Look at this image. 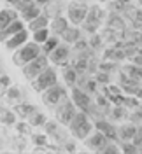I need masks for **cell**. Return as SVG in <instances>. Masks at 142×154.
Segmentation results:
<instances>
[{
	"label": "cell",
	"instance_id": "obj_49",
	"mask_svg": "<svg viewBox=\"0 0 142 154\" xmlns=\"http://www.w3.org/2000/svg\"><path fill=\"white\" fill-rule=\"evenodd\" d=\"M77 2H84V4H88V2H90V0H77Z\"/></svg>",
	"mask_w": 142,
	"mask_h": 154
},
{
	"label": "cell",
	"instance_id": "obj_3",
	"mask_svg": "<svg viewBox=\"0 0 142 154\" xmlns=\"http://www.w3.org/2000/svg\"><path fill=\"white\" fill-rule=\"evenodd\" d=\"M39 54H42V46L37 44V42H27V44H23L21 48H18L14 51V54H12V63L14 65H18V67H25L27 63H30L32 60H35Z\"/></svg>",
	"mask_w": 142,
	"mask_h": 154
},
{
	"label": "cell",
	"instance_id": "obj_16",
	"mask_svg": "<svg viewBox=\"0 0 142 154\" xmlns=\"http://www.w3.org/2000/svg\"><path fill=\"white\" fill-rule=\"evenodd\" d=\"M30 38V33H28V28H23L21 32H18L16 35H12L11 38H7L5 42H4V46H5V49L7 51H16L18 48H21L23 44H27Z\"/></svg>",
	"mask_w": 142,
	"mask_h": 154
},
{
	"label": "cell",
	"instance_id": "obj_50",
	"mask_svg": "<svg viewBox=\"0 0 142 154\" xmlns=\"http://www.w3.org/2000/svg\"><path fill=\"white\" fill-rule=\"evenodd\" d=\"M2 74H4V70H2V67H0V75H2Z\"/></svg>",
	"mask_w": 142,
	"mask_h": 154
},
{
	"label": "cell",
	"instance_id": "obj_25",
	"mask_svg": "<svg viewBox=\"0 0 142 154\" xmlns=\"http://www.w3.org/2000/svg\"><path fill=\"white\" fill-rule=\"evenodd\" d=\"M107 117L114 121V123H119V121H125V119H128V109L125 105H112L111 109V112L107 114Z\"/></svg>",
	"mask_w": 142,
	"mask_h": 154
},
{
	"label": "cell",
	"instance_id": "obj_21",
	"mask_svg": "<svg viewBox=\"0 0 142 154\" xmlns=\"http://www.w3.org/2000/svg\"><path fill=\"white\" fill-rule=\"evenodd\" d=\"M2 95H4V100H5L7 103H11V105H16V103H19V102L23 100V91H21V88L12 86V84H11Z\"/></svg>",
	"mask_w": 142,
	"mask_h": 154
},
{
	"label": "cell",
	"instance_id": "obj_29",
	"mask_svg": "<svg viewBox=\"0 0 142 154\" xmlns=\"http://www.w3.org/2000/svg\"><path fill=\"white\" fill-rule=\"evenodd\" d=\"M0 125L14 126V125H16V112L0 105Z\"/></svg>",
	"mask_w": 142,
	"mask_h": 154
},
{
	"label": "cell",
	"instance_id": "obj_12",
	"mask_svg": "<svg viewBox=\"0 0 142 154\" xmlns=\"http://www.w3.org/2000/svg\"><path fill=\"white\" fill-rule=\"evenodd\" d=\"M107 28L114 30L116 33H119V37L123 38V33L125 30L128 28V25H126V19L121 12H112V11H109V14H107V18H105V23H104Z\"/></svg>",
	"mask_w": 142,
	"mask_h": 154
},
{
	"label": "cell",
	"instance_id": "obj_42",
	"mask_svg": "<svg viewBox=\"0 0 142 154\" xmlns=\"http://www.w3.org/2000/svg\"><path fill=\"white\" fill-rule=\"evenodd\" d=\"M119 151H121V149H119V144H118V142H109L107 147L104 149V154H118Z\"/></svg>",
	"mask_w": 142,
	"mask_h": 154
},
{
	"label": "cell",
	"instance_id": "obj_48",
	"mask_svg": "<svg viewBox=\"0 0 142 154\" xmlns=\"http://www.w3.org/2000/svg\"><path fill=\"white\" fill-rule=\"evenodd\" d=\"M4 2H7L9 5H14V7H16V5H18L19 2H21V0H4Z\"/></svg>",
	"mask_w": 142,
	"mask_h": 154
},
{
	"label": "cell",
	"instance_id": "obj_8",
	"mask_svg": "<svg viewBox=\"0 0 142 154\" xmlns=\"http://www.w3.org/2000/svg\"><path fill=\"white\" fill-rule=\"evenodd\" d=\"M77 109L76 103L72 102V98H68L65 100L63 103H60V105L55 109V114H56V121L58 123H62L63 126H68L70 125V121L74 119V116L77 114Z\"/></svg>",
	"mask_w": 142,
	"mask_h": 154
},
{
	"label": "cell",
	"instance_id": "obj_30",
	"mask_svg": "<svg viewBox=\"0 0 142 154\" xmlns=\"http://www.w3.org/2000/svg\"><path fill=\"white\" fill-rule=\"evenodd\" d=\"M60 42H62V38L58 37V35H53V33H51V35L47 37L46 42H44V44H40V46H42V53L49 56V54H51V53L60 46Z\"/></svg>",
	"mask_w": 142,
	"mask_h": 154
},
{
	"label": "cell",
	"instance_id": "obj_23",
	"mask_svg": "<svg viewBox=\"0 0 142 154\" xmlns=\"http://www.w3.org/2000/svg\"><path fill=\"white\" fill-rule=\"evenodd\" d=\"M102 60H111V61H116V63H121V61H125V60H126V56H125V51L121 48L109 46V48H105Z\"/></svg>",
	"mask_w": 142,
	"mask_h": 154
},
{
	"label": "cell",
	"instance_id": "obj_39",
	"mask_svg": "<svg viewBox=\"0 0 142 154\" xmlns=\"http://www.w3.org/2000/svg\"><path fill=\"white\" fill-rule=\"evenodd\" d=\"M118 144H119V149H121L123 152H130V154L139 152V147L133 144L132 140H128V142H118Z\"/></svg>",
	"mask_w": 142,
	"mask_h": 154
},
{
	"label": "cell",
	"instance_id": "obj_43",
	"mask_svg": "<svg viewBox=\"0 0 142 154\" xmlns=\"http://www.w3.org/2000/svg\"><path fill=\"white\" fill-rule=\"evenodd\" d=\"M9 86H11V77L7 75L5 72H4V74L0 75V91L4 93V91H5V89H7Z\"/></svg>",
	"mask_w": 142,
	"mask_h": 154
},
{
	"label": "cell",
	"instance_id": "obj_26",
	"mask_svg": "<svg viewBox=\"0 0 142 154\" xmlns=\"http://www.w3.org/2000/svg\"><path fill=\"white\" fill-rule=\"evenodd\" d=\"M18 16L19 12H16V9H0V30L11 25L14 19H18Z\"/></svg>",
	"mask_w": 142,
	"mask_h": 154
},
{
	"label": "cell",
	"instance_id": "obj_46",
	"mask_svg": "<svg viewBox=\"0 0 142 154\" xmlns=\"http://www.w3.org/2000/svg\"><path fill=\"white\" fill-rule=\"evenodd\" d=\"M62 149H63V151H68V152H74V151H76V144H74V142L68 138L65 144L62 145Z\"/></svg>",
	"mask_w": 142,
	"mask_h": 154
},
{
	"label": "cell",
	"instance_id": "obj_15",
	"mask_svg": "<svg viewBox=\"0 0 142 154\" xmlns=\"http://www.w3.org/2000/svg\"><path fill=\"white\" fill-rule=\"evenodd\" d=\"M123 16H125V19H128V23L132 25V28L142 30V7L140 5L137 7V5L128 4L123 12Z\"/></svg>",
	"mask_w": 142,
	"mask_h": 154
},
{
	"label": "cell",
	"instance_id": "obj_34",
	"mask_svg": "<svg viewBox=\"0 0 142 154\" xmlns=\"http://www.w3.org/2000/svg\"><path fill=\"white\" fill-rule=\"evenodd\" d=\"M88 42H90V48L93 49L95 53H98V51H100V48H104V44H105L104 38L100 37V33H98V32H96V33H91Z\"/></svg>",
	"mask_w": 142,
	"mask_h": 154
},
{
	"label": "cell",
	"instance_id": "obj_2",
	"mask_svg": "<svg viewBox=\"0 0 142 154\" xmlns=\"http://www.w3.org/2000/svg\"><path fill=\"white\" fill-rule=\"evenodd\" d=\"M107 11L102 9L100 5H90V9H88V14H86V19L84 23L81 25L83 26V32L88 33V35H91V33H96L100 26L105 23V18H107Z\"/></svg>",
	"mask_w": 142,
	"mask_h": 154
},
{
	"label": "cell",
	"instance_id": "obj_1",
	"mask_svg": "<svg viewBox=\"0 0 142 154\" xmlns=\"http://www.w3.org/2000/svg\"><path fill=\"white\" fill-rule=\"evenodd\" d=\"M93 128H95L93 119L86 114L84 110H77V114L74 116V119L68 125L70 133L74 135L76 138H79V140H84L86 137L93 131Z\"/></svg>",
	"mask_w": 142,
	"mask_h": 154
},
{
	"label": "cell",
	"instance_id": "obj_40",
	"mask_svg": "<svg viewBox=\"0 0 142 154\" xmlns=\"http://www.w3.org/2000/svg\"><path fill=\"white\" fill-rule=\"evenodd\" d=\"M16 131H18L19 135H25V137H30V128H32V126H30V123H25V121H21V123H16Z\"/></svg>",
	"mask_w": 142,
	"mask_h": 154
},
{
	"label": "cell",
	"instance_id": "obj_41",
	"mask_svg": "<svg viewBox=\"0 0 142 154\" xmlns=\"http://www.w3.org/2000/svg\"><path fill=\"white\" fill-rule=\"evenodd\" d=\"M132 142L139 147V151H142V126H137V131L133 135Z\"/></svg>",
	"mask_w": 142,
	"mask_h": 154
},
{
	"label": "cell",
	"instance_id": "obj_6",
	"mask_svg": "<svg viewBox=\"0 0 142 154\" xmlns=\"http://www.w3.org/2000/svg\"><path fill=\"white\" fill-rule=\"evenodd\" d=\"M47 67H49V56L42 53V54H39L35 60H32L30 63H27L25 67H21V70H23V75H25V79L33 81V79H35L39 74H42Z\"/></svg>",
	"mask_w": 142,
	"mask_h": 154
},
{
	"label": "cell",
	"instance_id": "obj_35",
	"mask_svg": "<svg viewBox=\"0 0 142 154\" xmlns=\"http://www.w3.org/2000/svg\"><path fill=\"white\" fill-rule=\"evenodd\" d=\"M30 140L35 147H47V133H32Z\"/></svg>",
	"mask_w": 142,
	"mask_h": 154
},
{
	"label": "cell",
	"instance_id": "obj_13",
	"mask_svg": "<svg viewBox=\"0 0 142 154\" xmlns=\"http://www.w3.org/2000/svg\"><path fill=\"white\" fill-rule=\"evenodd\" d=\"M93 125H95V130L102 131L111 142H119V138H118V126L114 125L112 121H109L105 117H100V119L93 121Z\"/></svg>",
	"mask_w": 142,
	"mask_h": 154
},
{
	"label": "cell",
	"instance_id": "obj_51",
	"mask_svg": "<svg viewBox=\"0 0 142 154\" xmlns=\"http://www.w3.org/2000/svg\"><path fill=\"white\" fill-rule=\"evenodd\" d=\"M139 5H140V7H142V0H139Z\"/></svg>",
	"mask_w": 142,
	"mask_h": 154
},
{
	"label": "cell",
	"instance_id": "obj_37",
	"mask_svg": "<svg viewBox=\"0 0 142 154\" xmlns=\"http://www.w3.org/2000/svg\"><path fill=\"white\" fill-rule=\"evenodd\" d=\"M128 121L133 125H142V107H137L132 112H128Z\"/></svg>",
	"mask_w": 142,
	"mask_h": 154
},
{
	"label": "cell",
	"instance_id": "obj_19",
	"mask_svg": "<svg viewBox=\"0 0 142 154\" xmlns=\"http://www.w3.org/2000/svg\"><path fill=\"white\" fill-rule=\"evenodd\" d=\"M81 37H83V30L77 28L76 25H72V26L68 25V26H67V30L62 33V35H60L62 42H67V44H70V46H72L74 42H77Z\"/></svg>",
	"mask_w": 142,
	"mask_h": 154
},
{
	"label": "cell",
	"instance_id": "obj_20",
	"mask_svg": "<svg viewBox=\"0 0 142 154\" xmlns=\"http://www.w3.org/2000/svg\"><path fill=\"white\" fill-rule=\"evenodd\" d=\"M137 131V125H133V123H125V125H119L118 126V138H119V142H128V140H132L133 135Z\"/></svg>",
	"mask_w": 142,
	"mask_h": 154
},
{
	"label": "cell",
	"instance_id": "obj_38",
	"mask_svg": "<svg viewBox=\"0 0 142 154\" xmlns=\"http://www.w3.org/2000/svg\"><path fill=\"white\" fill-rule=\"evenodd\" d=\"M111 75H112V74H107V72H102V70H98V72H96L93 77L96 79L98 86H105V84H109V82H111Z\"/></svg>",
	"mask_w": 142,
	"mask_h": 154
},
{
	"label": "cell",
	"instance_id": "obj_44",
	"mask_svg": "<svg viewBox=\"0 0 142 154\" xmlns=\"http://www.w3.org/2000/svg\"><path fill=\"white\" fill-rule=\"evenodd\" d=\"M12 147L18 149V151H23L25 149V135H19L16 137V140H12Z\"/></svg>",
	"mask_w": 142,
	"mask_h": 154
},
{
	"label": "cell",
	"instance_id": "obj_52",
	"mask_svg": "<svg viewBox=\"0 0 142 154\" xmlns=\"http://www.w3.org/2000/svg\"><path fill=\"white\" fill-rule=\"evenodd\" d=\"M98 2H109V0H98Z\"/></svg>",
	"mask_w": 142,
	"mask_h": 154
},
{
	"label": "cell",
	"instance_id": "obj_24",
	"mask_svg": "<svg viewBox=\"0 0 142 154\" xmlns=\"http://www.w3.org/2000/svg\"><path fill=\"white\" fill-rule=\"evenodd\" d=\"M49 21H51L49 14H47V12H40L37 18H33L32 21H28V26H27V28H28L30 32H35V30L46 28V26H49Z\"/></svg>",
	"mask_w": 142,
	"mask_h": 154
},
{
	"label": "cell",
	"instance_id": "obj_28",
	"mask_svg": "<svg viewBox=\"0 0 142 154\" xmlns=\"http://www.w3.org/2000/svg\"><path fill=\"white\" fill-rule=\"evenodd\" d=\"M37 107L32 105V103H25V102H19V103H16L14 105V112H16V116L18 117H21V119H28V116L35 110Z\"/></svg>",
	"mask_w": 142,
	"mask_h": 154
},
{
	"label": "cell",
	"instance_id": "obj_47",
	"mask_svg": "<svg viewBox=\"0 0 142 154\" xmlns=\"http://www.w3.org/2000/svg\"><path fill=\"white\" fill-rule=\"evenodd\" d=\"M35 2H37L40 7H47V5H49V4H51L53 0H35Z\"/></svg>",
	"mask_w": 142,
	"mask_h": 154
},
{
	"label": "cell",
	"instance_id": "obj_22",
	"mask_svg": "<svg viewBox=\"0 0 142 154\" xmlns=\"http://www.w3.org/2000/svg\"><path fill=\"white\" fill-rule=\"evenodd\" d=\"M123 40L126 44H132L137 48H142V30L139 28H126L123 33Z\"/></svg>",
	"mask_w": 142,
	"mask_h": 154
},
{
	"label": "cell",
	"instance_id": "obj_32",
	"mask_svg": "<svg viewBox=\"0 0 142 154\" xmlns=\"http://www.w3.org/2000/svg\"><path fill=\"white\" fill-rule=\"evenodd\" d=\"M49 35H51V30H49V26H46V28H40V30L32 32V40L37 42V44H44Z\"/></svg>",
	"mask_w": 142,
	"mask_h": 154
},
{
	"label": "cell",
	"instance_id": "obj_7",
	"mask_svg": "<svg viewBox=\"0 0 142 154\" xmlns=\"http://www.w3.org/2000/svg\"><path fill=\"white\" fill-rule=\"evenodd\" d=\"M88 9L90 5L84 4V2H77V0H72L68 5H67V18L72 25L76 26H81L86 19V14H88Z\"/></svg>",
	"mask_w": 142,
	"mask_h": 154
},
{
	"label": "cell",
	"instance_id": "obj_33",
	"mask_svg": "<svg viewBox=\"0 0 142 154\" xmlns=\"http://www.w3.org/2000/svg\"><path fill=\"white\" fill-rule=\"evenodd\" d=\"M98 70L107 72V74H114V72H118L119 68H118V63H116V61H111V60H100Z\"/></svg>",
	"mask_w": 142,
	"mask_h": 154
},
{
	"label": "cell",
	"instance_id": "obj_11",
	"mask_svg": "<svg viewBox=\"0 0 142 154\" xmlns=\"http://www.w3.org/2000/svg\"><path fill=\"white\" fill-rule=\"evenodd\" d=\"M83 142H84V145L90 151H93V152H104V149L107 147V144H109L111 140H109L102 131L95 130V131H91V133L86 137Z\"/></svg>",
	"mask_w": 142,
	"mask_h": 154
},
{
	"label": "cell",
	"instance_id": "obj_14",
	"mask_svg": "<svg viewBox=\"0 0 142 154\" xmlns=\"http://www.w3.org/2000/svg\"><path fill=\"white\" fill-rule=\"evenodd\" d=\"M70 96H72V102L76 103L77 109H79V110H84V112L90 109V105L93 103L91 95L86 93L84 89H81V88H77V86H72V93H70Z\"/></svg>",
	"mask_w": 142,
	"mask_h": 154
},
{
	"label": "cell",
	"instance_id": "obj_36",
	"mask_svg": "<svg viewBox=\"0 0 142 154\" xmlns=\"http://www.w3.org/2000/svg\"><path fill=\"white\" fill-rule=\"evenodd\" d=\"M44 130H46L47 137H55V135L62 130V123H58V121H46Z\"/></svg>",
	"mask_w": 142,
	"mask_h": 154
},
{
	"label": "cell",
	"instance_id": "obj_9",
	"mask_svg": "<svg viewBox=\"0 0 142 154\" xmlns=\"http://www.w3.org/2000/svg\"><path fill=\"white\" fill-rule=\"evenodd\" d=\"M70 58H72V49H70V44L67 42H60L58 46L51 54H49V61L56 67H65L70 63Z\"/></svg>",
	"mask_w": 142,
	"mask_h": 154
},
{
	"label": "cell",
	"instance_id": "obj_10",
	"mask_svg": "<svg viewBox=\"0 0 142 154\" xmlns=\"http://www.w3.org/2000/svg\"><path fill=\"white\" fill-rule=\"evenodd\" d=\"M16 11L19 12V16L23 21H32L33 18H37L39 14L42 12L40 5H39L35 0H21L18 5H16Z\"/></svg>",
	"mask_w": 142,
	"mask_h": 154
},
{
	"label": "cell",
	"instance_id": "obj_27",
	"mask_svg": "<svg viewBox=\"0 0 142 154\" xmlns=\"http://www.w3.org/2000/svg\"><path fill=\"white\" fill-rule=\"evenodd\" d=\"M62 75H63V81L67 82V86H70V88L76 86L79 74L76 72V68L72 67L70 63H68V65H65V67H62Z\"/></svg>",
	"mask_w": 142,
	"mask_h": 154
},
{
	"label": "cell",
	"instance_id": "obj_18",
	"mask_svg": "<svg viewBox=\"0 0 142 154\" xmlns=\"http://www.w3.org/2000/svg\"><path fill=\"white\" fill-rule=\"evenodd\" d=\"M68 25H70L68 18L62 16V14H56V16H53L51 21H49V30H51V33H53V35H58V37H60V35L67 30Z\"/></svg>",
	"mask_w": 142,
	"mask_h": 154
},
{
	"label": "cell",
	"instance_id": "obj_45",
	"mask_svg": "<svg viewBox=\"0 0 142 154\" xmlns=\"http://www.w3.org/2000/svg\"><path fill=\"white\" fill-rule=\"evenodd\" d=\"M128 61H130V63H135V65H140V67H142V48L137 49V51H135V54H133Z\"/></svg>",
	"mask_w": 142,
	"mask_h": 154
},
{
	"label": "cell",
	"instance_id": "obj_4",
	"mask_svg": "<svg viewBox=\"0 0 142 154\" xmlns=\"http://www.w3.org/2000/svg\"><path fill=\"white\" fill-rule=\"evenodd\" d=\"M42 95V102H44V105L47 107H55L56 109L60 103H63L65 100H68V93H67L65 86H62V84H55V86L47 88L44 93H40Z\"/></svg>",
	"mask_w": 142,
	"mask_h": 154
},
{
	"label": "cell",
	"instance_id": "obj_17",
	"mask_svg": "<svg viewBox=\"0 0 142 154\" xmlns=\"http://www.w3.org/2000/svg\"><path fill=\"white\" fill-rule=\"evenodd\" d=\"M23 28H27V25H25V21L23 19H14L11 25H7L4 30H0V42H5L7 38H11L12 35H16L18 32H21Z\"/></svg>",
	"mask_w": 142,
	"mask_h": 154
},
{
	"label": "cell",
	"instance_id": "obj_5",
	"mask_svg": "<svg viewBox=\"0 0 142 154\" xmlns=\"http://www.w3.org/2000/svg\"><path fill=\"white\" fill-rule=\"evenodd\" d=\"M32 82V88H33V91H37V93H44L47 88L55 86L58 82V74L56 70L53 67H47L42 74H39L33 81H30Z\"/></svg>",
	"mask_w": 142,
	"mask_h": 154
},
{
	"label": "cell",
	"instance_id": "obj_31",
	"mask_svg": "<svg viewBox=\"0 0 142 154\" xmlns=\"http://www.w3.org/2000/svg\"><path fill=\"white\" fill-rule=\"evenodd\" d=\"M46 116H44V112H40L39 109H35L32 114L28 116V123L30 126H35V128H39V126H44L46 125Z\"/></svg>",
	"mask_w": 142,
	"mask_h": 154
}]
</instances>
